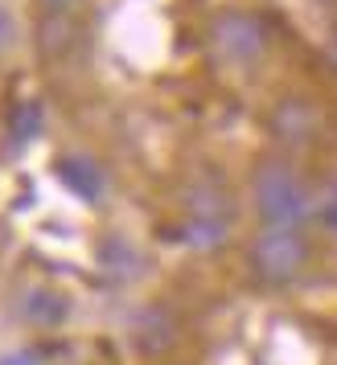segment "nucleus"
I'll use <instances>...</instances> for the list:
<instances>
[{
  "mask_svg": "<svg viewBox=\"0 0 337 365\" xmlns=\"http://www.w3.org/2000/svg\"><path fill=\"white\" fill-rule=\"evenodd\" d=\"M321 217H325V222H329V226L337 230V189H333V193H329L325 201H321Z\"/></svg>",
  "mask_w": 337,
  "mask_h": 365,
  "instance_id": "nucleus-10",
  "label": "nucleus"
},
{
  "mask_svg": "<svg viewBox=\"0 0 337 365\" xmlns=\"http://www.w3.org/2000/svg\"><path fill=\"white\" fill-rule=\"evenodd\" d=\"M210 46H214V53H218L226 66L247 70L263 58V50H268V29H263V21L255 17V13L226 9V13H218L214 25H210Z\"/></svg>",
  "mask_w": 337,
  "mask_h": 365,
  "instance_id": "nucleus-3",
  "label": "nucleus"
},
{
  "mask_svg": "<svg viewBox=\"0 0 337 365\" xmlns=\"http://www.w3.org/2000/svg\"><path fill=\"white\" fill-rule=\"evenodd\" d=\"M13 37H17V25H13V17H9V9H0V53L13 46Z\"/></svg>",
  "mask_w": 337,
  "mask_h": 365,
  "instance_id": "nucleus-9",
  "label": "nucleus"
},
{
  "mask_svg": "<svg viewBox=\"0 0 337 365\" xmlns=\"http://www.w3.org/2000/svg\"><path fill=\"white\" fill-rule=\"evenodd\" d=\"M321 115L308 99H280L271 111V135L284 144V148H304L317 140Z\"/></svg>",
  "mask_w": 337,
  "mask_h": 365,
  "instance_id": "nucleus-6",
  "label": "nucleus"
},
{
  "mask_svg": "<svg viewBox=\"0 0 337 365\" xmlns=\"http://www.w3.org/2000/svg\"><path fill=\"white\" fill-rule=\"evenodd\" d=\"M13 132H17L21 140H34L37 135V107L34 103H21L17 111H13Z\"/></svg>",
  "mask_w": 337,
  "mask_h": 365,
  "instance_id": "nucleus-8",
  "label": "nucleus"
},
{
  "mask_svg": "<svg viewBox=\"0 0 337 365\" xmlns=\"http://www.w3.org/2000/svg\"><path fill=\"white\" fill-rule=\"evenodd\" d=\"M132 341L144 357H165L168 349L181 341V320L168 304H149L132 320Z\"/></svg>",
  "mask_w": 337,
  "mask_h": 365,
  "instance_id": "nucleus-5",
  "label": "nucleus"
},
{
  "mask_svg": "<svg viewBox=\"0 0 337 365\" xmlns=\"http://www.w3.org/2000/svg\"><path fill=\"white\" fill-rule=\"evenodd\" d=\"M189 230L198 242H222L226 230H231V193L218 189V185H193L189 189Z\"/></svg>",
  "mask_w": 337,
  "mask_h": 365,
  "instance_id": "nucleus-4",
  "label": "nucleus"
},
{
  "mask_svg": "<svg viewBox=\"0 0 337 365\" xmlns=\"http://www.w3.org/2000/svg\"><path fill=\"white\" fill-rule=\"evenodd\" d=\"M41 4H46V9H70L74 0H41Z\"/></svg>",
  "mask_w": 337,
  "mask_h": 365,
  "instance_id": "nucleus-11",
  "label": "nucleus"
},
{
  "mask_svg": "<svg viewBox=\"0 0 337 365\" xmlns=\"http://www.w3.org/2000/svg\"><path fill=\"white\" fill-rule=\"evenodd\" d=\"M251 210L263 226H304L308 214L317 210V201L292 160L268 156L251 173Z\"/></svg>",
  "mask_w": 337,
  "mask_h": 365,
  "instance_id": "nucleus-1",
  "label": "nucleus"
},
{
  "mask_svg": "<svg viewBox=\"0 0 337 365\" xmlns=\"http://www.w3.org/2000/svg\"><path fill=\"white\" fill-rule=\"evenodd\" d=\"M313 263V242L304 226H263L247 242V267L263 287H292Z\"/></svg>",
  "mask_w": 337,
  "mask_h": 365,
  "instance_id": "nucleus-2",
  "label": "nucleus"
},
{
  "mask_svg": "<svg viewBox=\"0 0 337 365\" xmlns=\"http://www.w3.org/2000/svg\"><path fill=\"white\" fill-rule=\"evenodd\" d=\"M74 41H79V21H74V13L70 9H46L41 21H37V50H41V58L58 62V58H66L74 50Z\"/></svg>",
  "mask_w": 337,
  "mask_h": 365,
  "instance_id": "nucleus-7",
  "label": "nucleus"
},
{
  "mask_svg": "<svg viewBox=\"0 0 337 365\" xmlns=\"http://www.w3.org/2000/svg\"><path fill=\"white\" fill-rule=\"evenodd\" d=\"M0 365H34L29 357H9V361H0Z\"/></svg>",
  "mask_w": 337,
  "mask_h": 365,
  "instance_id": "nucleus-12",
  "label": "nucleus"
}]
</instances>
